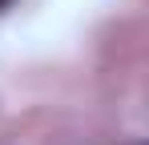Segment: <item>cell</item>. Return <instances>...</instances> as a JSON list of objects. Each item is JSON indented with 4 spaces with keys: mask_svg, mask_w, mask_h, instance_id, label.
Instances as JSON below:
<instances>
[{
    "mask_svg": "<svg viewBox=\"0 0 149 145\" xmlns=\"http://www.w3.org/2000/svg\"><path fill=\"white\" fill-rule=\"evenodd\" d=\"M4 4H8V0H0V8H4Z\"/></svg>",
    "mask_w": 149,
    "mask_h": 145,
    "instance_id": "1",
    "label": "cell"
}]
</instances>
